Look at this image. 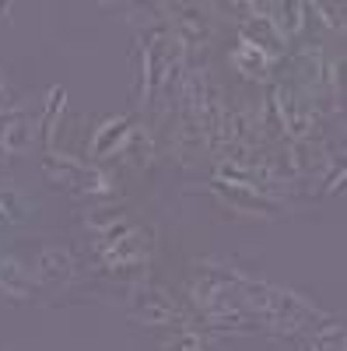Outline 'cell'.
<instances>
[{"label":"cell","mask_w":347,"mask_h":351,"mask_svg":"<svg viewBox=\"0 0 347 351\" xmlns=\"http://www.w3.org/2000/svg\"><path fill=\"white\" fill-rule=\"evenodd\" d=\"M312 11H320V14H323V21H326V25H333V28H340V25H344V18H340V14H344V8H333V4H312Z\"/></svg>","instance_id":"21"},{"label":"cell","mask_w":347,"mask_h":351,"mask_svg":"<svg viewBox=\"0 0 347 351\" xmlns=\"http://www.w3.org/2000/svg\"><path fill=\"white\" fill-rule=\"evenodd\" d=\"M193 302L211 324H221V327H242L253 316L242 295V278L214 271V267L200 271L193 278Z\"/></svg>","instance_id":"2"},{"label":"cell","mask_w":347,"mask_h":351,"mask_svg":"<svg viewBox=\"0 0 347 351\" xmlns=\"http://www.w3.org/2000/svg\"><path fill=\"white\" fill-rule=\"evenodd\" d=\"M42 169L53 180V186H64V190H74V193H109L105 172L84 165V162H74V158H64V155H46Z\"/></svg>","instance_id":"3"},{"label":"cell","mask_w":347,"mask_h":351,"mask_svg":"<svg viewBox=\"0 0 347 351\" xmlns=\"http://www.w3.org/2000/svg\"><path fill=\"white\" fill-rule=\"evenodd\" d=\"M127 134H130V120H112V123H105V127L99 130L95 144H92V152H95V155H105V152L116 148L120 141H127Z\"/></svg>","instance_id":"16"},{"label":"cell","mask_w":347,"mask_h":351,"mask_svg":"<svg viewBox=\"0 0 347 351\" xmlns=\"http://www.w3.org/2000/svg\"><path fill=\"white\" fill-rule=\"evenodd\" d=\"M231 67H235L239 74H246V77L264 81L267 77V67H270V53H264L259 46H253V43L242 39L235 49H231Z\"/></svg>","instance_id":"9"},{"label":"cell","mask_w":347,"mask_h":351,"mask_svg":"<svg viewBox=\"0 0 347 351\" xmlns=\"http://www.w3.org/2000/svg\"><path fill=\"white\" fill-rule=\"evenodd\" d=\"M162 351H207V344L200 341L196 334H176Z\"/></svg>","instance_id":"19"},{"label":"cell","mask_w":347,"mask_h":351,"mask_svg":"<svg viewBox=\"0 0 347 351\" xmlns=\"http://www.w3.org/2000/svg\"><path fill=\"white\" fill-rule=\"evenodd\" d=\"M168 32H172V39L186 49V46H204L211 39V25H207V14L200 11V8H176Z\"/></svg>","instance_id":"6"},{"label":"cell","mask_w":347,"mask_h":351,"mask_svg":"<svg viewBox=\"0 0 347 351\" xmlns=\"http://www.w3.org/2000/svg\"><path fill=\"white\" fill-rule=\"evenodd\" d=\"M8 11H11V4H0V18H4Z\"/></svg>","instance_id":"22"},{"label":"cell","mask_w":347,"mask_h":351,"mask_svg":"<svg viewBox=\"0 0 347 351\" xmlns=\"http://www.w3.org/2000/svg\"><path fill=\"white\" fill-rule=\"evenodd\" d=\"M70 274H74V260H70L67 250H56V246L39 250V256H36V278L42 285H64Z\"/></svg>","instance_id":"8"},{"label":"cell","mask_w":347,"mask_h":351,"mask_svg":"<svg viewBox=\"0 0 347 351\" xmlns=\"http://www.w3.org/2000/svg\"><path fill=\"white\" fill-rule=\"evenodd\" d=\"M0 95H4V88H0Z\"/></svg>","instance_id":"23"},{"label":"cell","mask_w":347,"mask_h":351,"mask_svg":"<svg viewBox=\"0 0 347 351\" xmlns=\"http://www.w3.org/2000/svg\"><path fill=\"white\" fill-rule=\"evenodd\" d=\"M267 11H274V14H267V18H270V25L277 28V36L287 39V36H295V32H298L305 4H281V8H267Z\"/></svg>","instance_id":"14"},{"label":"cell","mask_w":347,"mask_h":351,"mask_svg":"<svg viewBox=\"0 0 347 351\" xmlns=\"http://www.w3.org/2000/svg\"><path fill=\"white\" fill-rule=\"evenodd\" d=\"M312 351H344V324L340 319H323L312 327Z\"/></svg>","instance_id":"13"},{"label":"cell","mask_w":347,"mask_h":351,"mask_svg":"<svg viewBox=\"0 0 347 351\" xmlns=\"http://www.w3.org/2000/svg\"><path fill=\"white\" fill-rule=\"evenodd\" d=\"M130 313L148 327H162V324H172V319H183V309L179 302L165 295L158 288H137L133 299H130Z\"/></svg>","instance_id":"4"},{"label":"cell","mask_w":347,"mask_h":351,"mask_svg":"<svg viewBox=\"0 0 347 351\" xmlns=\"http://www.w3.org/2000/svg\"><path fill=\"white\" fill-rule=\"evenodd\" d=\"M218 190H221L224 197L235 200L239 208H253V211H259V215H274V211H277V204H274L270 197H264L259 190H249V186H228V183H218Z\"/></svg>","instance_id":"12"},{"label":"cell","mask_w":347,"mask_h":351,"mask_svg":"<svg viewBox=\"0 0 347 351\" xmlns=\"http://www.w3.org/2000/svg\"><path fill=\"white\" fill-rule=\"evenodd\" d=\"M0 291L11 299H28V291H32V274H28V267H21L11 256H0Z\"/></svg>","instance_id":"11"},{"label":"cell","mask_w":347,"mask_h":351,"mask_svg":"<svg viewBox=\"0 0 347 351\" xmlns=\"http://www.w3.org/2000/svg\"><path fill=\"white\" fill-rule=\"evenodd\" d=\"M302 77L312 84L316 77H320V49H312V53H305L302 56Z\"/></svg>","instance_id":"20"},{"label":"cell","mask_w":347,"mask_h":351,"mask_svg":"<svg viewBox=\"0 0 347 351\" xmlns=\"http://www.w3.org/2000/svg\"><path fill=\"white\" fill-rule=\"evenodd\" d=\"M99 250H102L105 267H112V271H123V267H137V263H140L144 256H148V250H151V239L144 236L140 228H130V232H123L120 239L102 243Z\"/></svg>","instance_id":"5"},{"label":"cell","mask_w":347,"mask_h":351,"mask_svg":"<svg viewBox=\"0 0 347 351\" xmlns=\"http://www.w3.org/2000/svg\"><path fill=\"white\" fill-rule=\"evenodd\" d=\"M32 127L36 123H28L25 112H11L4 120V130H0V148L8 155H21L28 144H32Z\"/></svg>","instance_id":"10"},{"label":"cell","mask_w":347,"mask_h":351,"mask_svg":"<svg viewBox=\"0 0 347 351\" xmlns=\"http://www.w3.org/2000/svg\"><path fill=\"white\" fill-rule=\"evenodd\" d=\"M25 200L21 197H14L11 190H0V225H8V221H18L25 211Z\"/></svg>","instance_id":"18"},{"label":"cell","mask_w":347,"mask_h":351,"mask_svg":"<svg viewBox=\"0 0 347 351\" xmlns=\"http://www.w3.org/2000/svg\"><path fill=\"white\" fill-rule=\"evenodd\" d=\"M242 295H246L249 313L274 330H309L323 319V313L316 306H309L305 299H298L295 291H284V288L267 285V281L242 278Z\"/></svg>","instance_id":"1"},{"label":"cell","mask_w":347,"mask_h":351,"mask_svg":"<svg viewBox=\"0 0 347 351\" xmlns=\"http://www.w3.org/2000/svg\"><path fill=\"white\" fill-rule=\"evenodd\" d=\"M274 102H277V112H281V123H284V130L292 134V137H305V134L312 130L316 116H312L309 102L295 99L292 92H287V88H277V92H274Z\"/></svg>","instance_id":"7"},{"label":"cell","mask_w":347,"mask_h":351,"mask_svg":"<svg viewBox=\"0 0 347 351\" xmlns=\"http://www.w3.org/2000/svg\"><path fill=\"white\" fill-rule=\"evenodd\" d=\"M64 99H67L64 88H53V92H49V102H46V112H42V120H39V127H42V144H46V148L53 144V123H56V116H60V109H64Z\"/></svg>","instance_id":"17"},{"label":"cell","mask_w":347,"mask_h":351,"mask_svg":"<svg viewBox=\"0 0 347 351\" xmlns=\"http://www.w3.org/2000/svg\"><path fill=\"white\" fill-rule=\"evenodd\" d=\"M127 158H130V165H137V169H144L151 162V134L144 130V127H137V130H130L127 134V144L120 148Z\"/></svg>","instance_id":"15"}]
</instances>
